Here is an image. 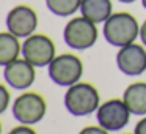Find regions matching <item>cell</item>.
Here are the masks:
<instances>
[{"mask_svg": "<svg viewBox=\"0 0 146 134\" xmlns=\"http://www.w3.org/2000/svg\"><path fill=\"white\" fill-rule=\"evenodd\" d=\"M123 101L132 115H146V82H133L126 87Z\"/></svg>", "mask_w": 146, "mask_h": 134, "instance_id": "cell-11", "label": "cell"}, {"mask_svg": "<svg viewBox=\"0 0 146 134\" xmlns=\"http://www.w3.org/2000/svg\"><path fill=\"white\" fill-rule=\"evenodd\" d=\"M133 134H146V115H143L141 120L137 121L135 129H133Z\"/></svg>", "mask_w": 146, "mask_h": 134, "instance_id": "cell-18", "label": "cell"}, {"mask_svg": "<svg viewBox=\"0 0 146 134\" xmlns=\"http://www.w3.org/2000/svg\"><path fill=\"white\" fill-rule=\"evenodd\" d=\"M102 33L108 44L119 49L135 43V40L140 36V24L133 14L127 11H118L104 22Z\"/></svg>", "mask_w": 146, "mask_h": 134, "instance_id": "cell-1", "label": "cell"}, {"mask_svg": "<svg viewBox=\"0 0 146 134\" xmlns=\"http://www.w3.org/2000/svg\"><path fill=\"white\" fill-rule=\"evenodd\" d=\"M80 13L86 19L101 24L113 14V3L111 0H82Z\"/></svg>", "mask_w": 146, "mask_h": 134, "instance_id": "cell-12", "label": "cell"}, {"mask_svg": "<svg viewBox=\"0 0 146 134\" xmlns=\"http://www.w3.org/2000/svg\"><path fill=\"white\" fill-rule=\"evenodd\" d=\"M7 134H38L35 129L32 128V125H17V126L11 128Z\"/></svg>", "mask_w": 146, "mask_h": 134, "instance_id": "cell-16", "label": "cell"}, {"mask_svg": "<svg viewBox=\"0 0 146 134\" xmlns=\"http://www.w3.org/2000/svg\"><path fill=\"white\" fill-rule=\"evenodd\" d=\"M130 111L123 99H107L96 111V120L102 128L110 133L121 131L130 120Z\"/></svg>", "mask_w": 146, "mask_h": 134, "instance_id": "cell-7", "label": "cell"}, {"mask_svg": "<svg viewBox=\"0 0 146 134\" xmlns=\"http://www.w3.org/2000/svg\"><path fill=\"white\" fill-rule=\"evenodd\" d=\"M47 103L36 92H24L13 103V117L22 125H36L46 117Z\"/></svg>", "mask_w": 146, "mask_h": 134, "instance_id": "cell-5", "label": "cell"}, {"mask_svg": "<svg viewBox=\"0 0 146 134\" xmlns=\"http://www.w3.org/2000/svg\"><path fill=\"white\" fill-rule=\"evenodd\" d=\"M22 54L19 38L11 32H0V66L11 63Z\"/></svg>", "mask_w": 146, "mask_h": 134, "instance_id": "cell-13", "label": "cell"}, {"mask_svg": "<svg viewBox=\"0 0 146 134\" xmlns=\"http://www.w3.org/2000/svg\"><path fill=\"white\" fill-rule=\"evenodd\" d=\"M124 134H130V133H124ZM132 134H133V133H132Z\"/></svg>", "mask_w": 146, "mask_h": 134, "instance_id": "cell-23", "label": "cell"}, {"mask_svg": "<svg viewBox=\"0 0 146 134\" xmlns=\"http://www.w3.org/2000/svg\"><path fill=\"white\" fill-rule=\"evenodd\" d=\"M10 101H11L10 90H8L3 84H0V114H3V112L8 109Z\"/></svg>", "mask_w": 146, "mask_h": 134, "instance_id": "cell-15", "label": "cell"}, {"mask_svg": "<svg viewBox=\"0 0 146 134\" xmlns=\"http://www.w3.org/2000/svg\"><path fill=\"white\" fill-rule=\"evenodd\" d=\"M7 29L17 38H27L33 35L38 27V14L29 5H17L7 14Z\"/></svg>", "mask_w": 146, "mask_h": 134, "instance_id": "cell-8", "label": "cell"}, {"mask_svg": "<svg viewBox=\"0 0 146 134\" xmlns=\"http://www.w3.org/2000/svg\"><path fill=\"white\" fill-rule=\"evenodd\" d=\"M0 134H2V121H0Z\"/></svg>", "mask_w": 146, "mask_h": 134, "instance_id": "cell-22", "label": "cell"}, {"mask_svg": "<svg viewBox=\"0 0 146 134\" xmlns=\"http://www.w3.org/2000/svg\"><path fill=\"white\" fill-rule=\"evenodd\" d=\"M36 66H33L25 58H16L3 66V79L11 88L27 90L36 79Z\"/></svg>", "mask_w": 146, "mask_h": 134, "instance_id": "cell-10", "label": "cell"}, {"mask_svg": "<svg viewBox=\"0 0 146 134\" xmlns=\"http://www.w3.org/2000/svg\"><path fill=\"white\" fill-rule=\"evenodd\" d=\"M116 66L126 76H140L146 71V49L143 44L130 43L118 49Z\"/></svg>", "mask_w": 146, "mask_h": 134, "instance_id": "cell-9", "label": "cell"}, {"mask_svg": "<svg viewBox=\"0 0 146 134\" xmlns=\"http://www.w3.org/2000/svg\"><path fill=\"white\" fill-rule=\"evenodd\" d=\"M118 2H121V3H133L135 0H118Z\"/></svg>", "mask_w": 146, "mask_h": 134, "instance_id": "cell-20", "label": "cell"}, {"mask_svg": "<svg viewBox=\"0 0 146 134\" xmlns=\"http://www.w3.org/2000/svg\"><path fill=\"white\" fill-rule=\"evenodd\" d=\"M79 134H110V131H107L105 128H102L101 125L98 126H85L83 129L79 131Z\"/></svg>", "mask_w": 146, "mask_h": 134, "instance_id": "cell-17", "label": "cell"}, {"mask_svg": "<svg viewBox=\"0 0 146 134\" xmlns=\"http://www.w3.org/2000/svg\"><path fill=\"white\" fill-rule=\"evenodd\" d=\"M99 36L98 24L86 19L85 16H77L68 21L63 30V40L71 49L85 51L96 44Z\"/></svg>", "mask_w": 146, "mask_h": 134, "instance_id": "cell-3", "label": "cell"}, {"mask_svg": "<svg viewBox=\"0 0 146 134\" xmlns=\"http://www.w3.org/2000/svg\"><path fill=\"white\" fill-rule=\"evenodd\" d=\"M22 57L36 68L49 66L50 62L57 57L54 40L44 33H33L27 36L22 43Z\"/></svg>", "mask_w": 146, "mask_h": 134, "instance_id": "cell-6", "label": "cell"}, {"mask_svg": "<svg viewBox=\"0 0 146 134\" xmlns=\"http://www.w3.org/2000/svg\"><path fill=\"white\" fill-rule=\"evenodd\" d=\"M140 40H141L143 46L146 48V21H143V24L140 25Z\"/></svg>", "mask_w": 146, "mask_h": 134, "instance_id": "cell-19", "label": "cell"}, {"mask_svg": "<svg viewBox=\"0 0 146 134\" xmlns=\"http://www.w3.org/2000/svg\"><path fill=\"white\" fill-rule=\"evenodd\" d=\"M49 77L60 87H71L79 82L83 74V63L74 54H60L47 66Z\"/></svg>", "mask_w": 146, "mask_h": 134, "instance_id": "cell-4", "label": "cell"}, {"mask_svg": "<svg viewBox=\"0 0 146 134\" xmlns=\"http://www.w3.org/2000/svg\"><path fill=\"white\" fill-rule=\"evenodd\" d=\"M64 107L74 117H86L98 111L101 106V95L90 82H76L68 87L64 93Z\"/></svg>", "mask_w": 146, "mask_h": 134, "instance_id": "cell-2", "label": "cell"}, {"mask_svg": "<svg viewBox=\"0 0 146 134\" xmlns=\"http://www.w3.org/2000/svg\"><path fill=\"white\" fill-rule=\"evenodd\" d=\"M141 5H143V8L146 10V0H141Z\"/></svg>", "mask_w": 146, "mask_h": 134, "instance_id": "cell-21", "label": "cell"}, {"mask_svg": "<svg viewBox=\"0 0 146 134\" xmlns=\"http://www.w3.org/2000/svg\"><path fill=\"white\" fill-rule=\"evenodd\" d=\"M82 0H46V7L52 14L60 17L72 16L76 11L80 10Z\"/></svg>", "mask_w": 146, "mask_h": 134, "instance_id": "cell-14", "label": "cell"}]
</instances>
